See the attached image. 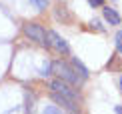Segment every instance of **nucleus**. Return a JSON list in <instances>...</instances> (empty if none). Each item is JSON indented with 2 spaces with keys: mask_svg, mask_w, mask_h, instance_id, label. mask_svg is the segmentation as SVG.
<instances>
[{
  "mask_svg": "<svg viewBox=\"0 0 122 114\" xmlns=\"http://www.w3.org/2000/svg\"><path fill=\"white\" fill-rule=\"evenodd\" d=\"M22 30H24V34H26L30 40H34L36 44H40V46H48V40H46V30L40 26V24H36V22H26Z\"/></svg>",
  "mask_w": 122,
  "mask_h": 114,
  "instance_id": "2",
  "label": "nucleus"
},
{
  "mask_svg": "<svg viewBox=\"0 0 122 114\" xmlns=\"http://www.w3.org/2000/svg\"><path fill=\"white\" fill-rule=\"evenodd\" d=\"M42 114H64V112L60 110V108H56V106L48 104V106H46V108H44V110H42Z\"/></svg>",
  "mask_w": 122,
  "mask_h": 114,
  "instance_id": "9",
  "label": "nucleus"
},
{
  "mask_svg": "<svg viewBox=\"0 0 122 114\" xmlns=\"http://www.w3.org/2000/svg\"><path fill=\"white\" fill-rule=\"evenodd\" d=\"M120 88H122V76H120Z\"/></svg>",
  "mask_w": 122,
  "mask_h": 114,
  "instance_id": "16",
  "label": "nucleus"
},
{
  "mask_svg": "<svg viewBox=\"0 0 122 114\" xmlns=\"http://www.w3.org/2000/svg\"><path fill=\"white\" fill-rule=\"evenodd\" d=\"M48 86H50V90H52V92H58V94H62V96H68V98H74V100H80V96L68 86V82H64V80H60V78L50 80Z\"/></svg>",
  "mask_w": 122,
  "mask_h": 114,
  "instance_id": "4",
  "label": "nucleus"
},
{
  "mask_svg": "<svg viewBox=\"0 0 122 114\" xmlns=\"http://www.w3.org/2000/svg\"><path fill=\"white\" fill-rule=\"evenodd\" d=\"M72 68H74V72H76V74H78L82 80L88 78V68H86V66H84L78 58H72Z\"/></svg>",
  "mask_w": 122,
  "mask_h": 114,
  "instance_id": "6",
  "label": "nucleus"
},
{
  "mask_svg": "<svg viewBox=\"0 0 122 114\" xmlns=\"http://www.w3.org/2000/svg\"><path fill=\"white\" fill-rule=\"evenodd\" d=\"M26 114H32L34 112V102H36V96L32 94V92H26Z\"/></svg>",
  "mask_w": 122,
  "mask_h": 114,
  "instance_id": "8",
  "label": "nucleus"
},
{
  "mask_svg": "<svg viewBox=\"0 0 122 114\" xmlns=\"http://www.w3.org/2000/svg\"><path fill=\"white\" fill-rule=\"evenodd\" d=\"M50 68H52V74H56L60 80L68 82V84H78V82H82V78L74 72L72 64H68V62H64V60L50 62Z\"/></svg>",
  "mask_w": 122,
  "mask_h": 114,
  "instance_id": "1",
  "label": "nucleus"
},
{
  "mask_svg": "<svg viewBox=\"0 0 122 114\" xmlns=\"http://www.w3.org/2000/svg\"><path fill=\"white\" fill-rule=\"evenodd\" d=\"M116 50H118V52H122V30L116 34Z\"/></svg>",
  "mask_w": 122,
  "mask_h": 114,
  "instance_id": "12",
  "label": "nucleus"
},
{
  "mask_svg": "<svg viewBox=\"0 0 122 114\" xmlns=\"http://www.w3.org/2000/svg\"><path fill=\"white\" fill-rule=\"evenodd\" d=\"M30 2H32L38 10H44V8L48 6V0H30Z\"/></svg>",
  "mask_w": 122,
  "mask_h": 114,
  "instance_id": "10",
  "label": "nucleus"
},
{
  "mask_svg": "<svg viewBox=\"0 0 122 114\" xmlns=\"http://www.w3.org/2000/svg\"><path fill=\"white\" fill-rule=\"evenodd\" d=\"M102 14H104V18L108 20L110 24H114V26H116V24H120V14L116 12L114 8H102Z\"/></svg>",
  "mask_w": 122,
  "mask_h": 114,
  "instance_id": "7",
  "label": "nucleus"
},
{
  "mask_svg": "<svg viewBox=\"0 0 122 114\" xmlns=\"http://www.w3.org/2000/svg\"><path fill=\"white\" fill-rule=\"evenodd\" d=\"M46 40H48V46H50V48H54L58 54H68L70 52L68 42H66L58 32H54V30H48V32H46Z\"/></svg>",
  "mask_w": 122,
  "mask_h": 114,
  "instance_id": "3",
  "label": "nucleus"
},
{
  "mask_svg": "<svg viewBox=\"0 0 122 114\" xmlns=\"http://www.w3.org/2000/svg\"><path fill=\"white\" fill-rule=\"evenodd\" d=\"M114 112H116V114H122V106H116V108H114Z\"/></svg>",
  "mask_w": 122,
  "mask_h": 114,
  "instance_id": "15",
  "label": "nucleus"
},
{
  "mask_svg": "<svg viewBox=\"0 0 122 114\" xmlns=\"http://www.w3.org/2000/svg\"><path fill=\"white\" fill-rule=\"evenodd\" d=\"M88 4H90V6H102L104 0H88Z\"/></svg>",
  "mask_w": 122,
  "mask_h": 114,
  "instance_id": "13",
  "label": "nucleus"
},
{
  "mask_svg": "<svg viewBox=\"0 0 122 114\" xmlns=\"http://www.w3.org/2000/svg\"><path fill=\"white\" fill-rule=\"evenodd\" d=\"M40 74H42V76H50V74H52V68H50V62H46V64L42 66V72H40Z\"/></svg>",
  "mask_w": 122,
  "mask_h": 114,
  "instance_id": "11",
  "label": "nucleus"
},
{
  "mask_svg": "<svg viewBox=\"0 0 122 114\" xmlns=\"http://www.w3.org/2000/svg\"><path fill=\"white\" fill-rule=\"evenodd\" d=\"M50 98H52L54 102H58L62 108H66L68 112H72V114H76L80 110V104H78V100H74V98H68V96H62V94H58V92H52L50 94Z\"/></svg>",
  "mask_w": 122,
  "mask_h": 114,
  "instance_id": "5",
  "label": "nucleus"
},
{
  "mask_svg": "<svg viewBox=\"0 0 122 114\" xmlns=\"http://www.w3.org/2000/svg\"><path fill=\"white\" fill-rule=\"evenodd\" d=\"M98 24H100V22H98V20H92V28H96V30H102V28H100V26H98Z\"/></svg>",
  "mask_w": 122,
  "mask_h": 114,
  "instance_id": "14",
  "label": "nucleus"
}]
</instances>
